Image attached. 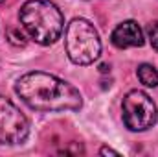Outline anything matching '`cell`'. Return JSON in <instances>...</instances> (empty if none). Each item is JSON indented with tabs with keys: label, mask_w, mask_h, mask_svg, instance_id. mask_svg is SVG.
<instances>
[{
	"label": "cell",
	"mask_w": 158,
	"mask_h": 157,
	"mask_svg": "<svg viewBox=\"0 0 158 157\" xmlns=\"http://www.w3.org/2000/svg\"><path fill=\"white\" fill-rule=\"evenodd\" d=\"M15 92L35 111L61 113L77 111L83 105L81 92L68 81L46 72H28L15 83Z\"/></svg>",
	"instance_id": "obj_1"
},
{
	"label": "cell",
	"mask_w": 158,
	"mask_h": 157,
	"mask_svg": "<svg viewBox=\"0 0 158 157\" xmlns=\"http://www.w3.org/2000/svg\"><path fill=\"white\" fill-rule=\"evenodd\" d=\"M20 24L39 44H52L61 37L64 19L61 9L50 0H28L19 13Z\"/></svg>",
	"instance_id": "obj_2"
},
{
	"label": "cell",
	"mask_w": 158,
	"mask_h": 157,
	"mask_svg": "<svg viewBox=\"0 0 158 157\" xmlns=\"http://www.w3.org/2000/svg\"><path fill=\"white\" fill-rule=\"evenodd\" d=\"M64 48L72 63L76 65H90L101 54V41L96 28L85 20L74 19L66 26L64 34Z\"/></svg>",
	"instance_id": "obj_3"
},
{
	"label": "cell",
	"mask_w": 158,
	"mask_h": 157,
	"mask_svg": "<svg viewBox=\"0 0 158 157\" xmlns=\"http://www.w3.org/2000/svg\"><path fill=\"white\" fill-rule=\"evenodd\" d=\"M121 111H123V122L131 131H145L155 126L158 118V111L153 98L138 89L125 94Z\"/></svg>",
	"instance_id": "obj_4"
},
{
	"label": "cell",
	"mask_w": 158,
	"mask_h": 157,
	"mask_svg": "<svg viewBox=\"0 0 158 157\" xmlns=\"http://www.w3.org/2000/svg\"><path fill=\"white\" fill-rule=\"evenodd\" d=\"M30 135V122L26 115L6 96H0V142L20 144Z\"/></svg>",
	"instance_id": "obj_5"
},
{
	"label": "cell",
	"mask_w": 158,
	"mask_h": 157,
	"mask_svg": "<svg viewBox=\"0 0 158 157\" xmlns=\"http://www.w3.org/2000/svg\"><path fill=\"white\" fill-rule=\"evenodd\" d=\"M110 41L118 48H131V46H142L143 44V32L134 20H125L118 24L110 35Z\"/></svg>",
	"instance_id": "obj_6"
},
{
	"label": "cell",
	"mask_w": 158,
	"mask_h": 157,
	"mask_svg": "<svg viewBox=\"0 0 158 157\" xmlns=\"http://www.w3.org/2000/svg\"><path fill=\"white\" fill-rule=\"evenodd\" d=\"M138 78H140V81L145 87H156L158 85V70L153 65L143 63V65L138 67Z\"/></svg>",
	"instance_id": "obj_7"
},
{
	"label": "cell",
	"mask_w": 158,
	"mask_h": 157,
	"mask_svg": "<svg viewBox=\"0 0 158 157\" xmlns=\"http://www.w3.org/2000/svg\"><path fill=\"white\" fill-rule=\"evenodd\" d=\"M147 35H149V41H151L153 48L158 50V22H151L147 26Z\"/></svg>",
	"instance_id": "obj_8"
},
{
	"label": "cell",
	"mask_w": 158,
	"mask_h": 157,
	"mask_svg": "<svg viewBox=\"0 0 158 157\" xmlns=\"http://www.w3.org/2000/svg\"><path fill=\"white\" fill-rule=\"evenodd\" d=\"M9 41H11L13 44H17V46H24V44H26L24 35H22L19 30H15V28H11V30H9Z\"/></svg>",
	"instance_id": "obj_9"
},
{
	"label": "cell",
	"mask_w": 158,
	"mask_h": 157,
	"mask_svg": "<svg viewBox=\"0 0 158 157\" xmlns=\"http://www.w3.org/2000/svg\"><path fill=\"white\" fill-rule=\"evenodd\" d=\"M99 154H101V155H119V152L112 150V148H107V146H105V148H101V150H99Z\"/></svg>",
	"instance_id": "obj_10"
},
{
	"label": "cell",
	"mask_w": 158,
	"mask_h": 157,
	"mask_svg": "<svg viewBox=\"0 0 158 157\" xmlns=\"http://www.w3.org/2000/svg\"><path fill=\"white\" fill-rule=\"evenodd\" d=\"M0 2H2V0H0Z\"/></svg>",
	"instance_id": "obj_11"
}]
</instances>
